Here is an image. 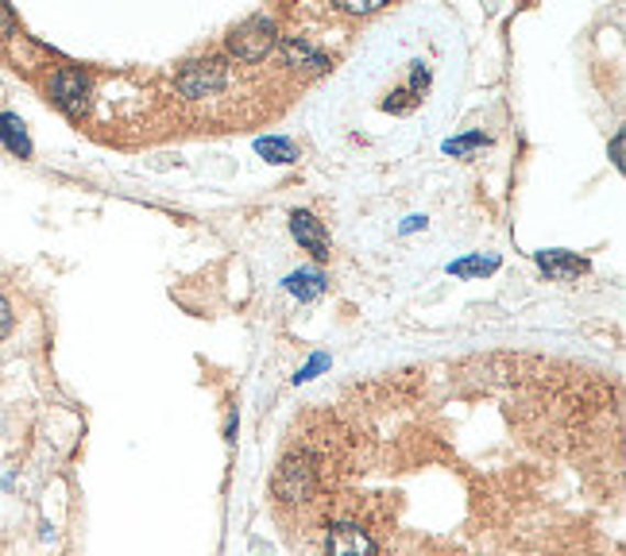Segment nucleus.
Listing matches in <instances>:
<instances>
[{
  "instance_id": "1",
  "label": "nucleus",
  "mask_w": 626,
  "mask_h": 556,
  "mask_svg": "<svg viewBox=\"0 0 626 556\" xmlns=\"http://www.w3.org/2000/svg\"><path fill=\"white\" fill-rule=\"evenodd\" d=\"M278 47V24L271 17H252L229 35V55L244 66H255Z\"/></svg>"
},
{
  "instance_id": "2",
  "label": "nucleus",
  "mask_w": 626,
  "mask_h": 556,
  "mask_svg": "<svg viewBox=\"0 0 626 556\" xmlns=\"http://www.w3.org/2000/svg\"><path fill=\"white\" fill-rule=\"evenodd\" d=\"M47 94L66 117L78 120L89 112V94H94V86H89V74L78 70V66H58L47 81Z\"/></svg>"
},
{
  "instance_id": "3",
  "label": "nucleus",
  "mask_w": 626,
  "mask_h": 556,
  "mask_svg": "<svg viewBox=\"0 0 626 556\" xmlns=\"http://www.w3.org/2000/svg\"><path fill=\"white\" fill-rule=\"evenodd\" d=\"M314 487H318V468H314V460H309L306 453L286 456V460L278 464L275 479H271V491L283 502H306L309 494H314Z\"/></svg>"
},
{
  "instance_id": "4",
  "label": "nucleus",
  "mask_w": 626,
  "mask_h": 556,
  "mask_svg": "<svg viewBox=\"0 0 626 556\" xmlns=\"http://www.w3.org/2000/svg\"><path fill=\"white\" fill-rule=\"evenodd\" d=\"M229 86V66L224 58H198V63H186L178 70V94L201 101V97H217Z\"/></svg>"
},
{
  "instance_id": "5",
  "label": "nucleus",
  "mask_w": 626,
  "mask_h": 556,
  "mask_svg": "<svg viewBox=\"0 0 626 556\" xmlns=\"http://www.w3.org/2000/svg\"><path fill=\"white\" fill-rule=\"evenodd\" d=\"M326 556H380V548H375V541L367 530H360V525H352V522H341L329 530Z\"/></svg>"
},
{
  "instance_id": "6",
  "label": "nucleus",
  "mask_w": 626,
  "mask_h": 556,
  "mask_svg": "<svg viewBox=\"0 0 626 556\" xmlns=\"http://www.w3.org/2000/svg\"><path fill=\"white\" fill-rule=\"evenodd\" d=\"M290 236L309 251V255L318 259V263H321V259H329V232L309 209H294L290 212Z\"/></svg>"
},
{
  "instance_id": "7",
  "label": "nucleus",
  "mask_w": 626,
  "mask_h": 556,
  "mask_svg": "<svg viewBox=\"0 0 626 556\" xmlns=\"http://www.w3.org/2000/svg\"><path fill=\"white\" fill-rule=\"evenodd\" d=\"M283 58H286V66H294V70H301V74H326L329 70L326 51L314 47V43L301 40V35H286V40H283Z\"/></svg>"
},
{
  "instance_id": "8",
  "label": "nucleus",
  "mask_w": 626,
  "mask_h": 556,
  "mask_svg": "<svg viewBox=\"0 0 626 556\" xmlns=\"http://www.w3.org/2000/svg\"><path fill=\"white\" fill-rule=\"evenodd\" d=\"M538 266L546 271V279H553V283H572L576 274L587 271V259L553 248V251H538Z\"/></svg>"
},
{
  "instance_id": "9",
  "label": "nucleus",
  "mask_w": 626,
  "mask_h": 556,
  "mask_svg": "<svg viewBox=\"0 0 626 556\" xmlns=\"http://www.w3.org/2000/svg\"><path fill=\"white\" fill-rule=\"evenodd\" d=\"M283 286L298 302H318L321 294L329 291V279H326V271H321V266H298V271L286 274Z\"/></svg>"
},
{
  "instance_id": "10",
  "label": "nucleus",
  "mask_w": 626,
  "mask_h": 556,
  "mask_svg": "<svg viewBox=\"0 0 626 556\" xmlns=\"http://www.w3.org/2000/svg\"><path fill=\"white\" fill-rule=\"evenodd\" d=\"M0 143L12 151L17 159H32V135H28V124L17 117V112H0Z\"/></svg>"
},
{
  "instance_id": "11",
  "label": "nucleus",
  "mask_w": 626,
  "mask_h": 556,
  "mask_svg": "<svg viewBox=\"0 0 626 556\" xmlns=\"http://www.w3.org/2000/svg\"><path fill=\"white\" fill-rule=\"evenodd\" d=\"M444 271L452 274V279H484V274H495L499 271V255L495 251H476V255H464V259H452Z\"/></svg>"
},
{
  "instance_id": "12",
  "label": "nucleus",
  "mask_w": 626,
  "mask_h": 556,
  "mask_svg": "<svg viewBox=\"0 0 626 556\" xmlns=\"http://www.w3.org/2000/svg\"><path fill=\"white\" fill-rule=\"evenodd\" d=\"M255 151H260L267 163H298V148H294L290 140H283V135H267V140H255Z\"/></svg>"
},
{
  "instance_id": "13",
  "label": "nucleus",
  "mask_w": 626,
  "mask_h": 556,
  "mask_svg": "<svg viewBox=\"0 0 626 556\" xmlns=\"http://www.w3.org/2000/svg\"><path fill=\"white\" fill-rule=\"evenodd\" d=\"M487 135L484 132H472V135H457V140H444V155H472V151H480V148H487Z\"/></svg>"
},
{
  "instance_id": "14",
  "label": "nucleus",
  "mask_w": 626,
  "mask_h": 556,
  "mask_svg": "<svg viewBox=\"0 0 626 556\" xmlns=\"http://www.w3.org/2000/svg\"><path fill=\"white\" fill-rule=\"evenodd\" d=\"M383 4H387V0H337V9H341L344 17H375Z\"/></svg>"
},
{
  "instance_id": "15",
  "label": "nucleus",
  "mask_w": 626,
  "mask_h": 556,
  "mask_svg": "<svg viewBox=\"0 0 626 556\" xmlns=\"http://www.w3.org/2000/svg\"><path fill=\"white\" fill-rule=\"evenodd\" d=\"M326 368H329V356H326V352H318V356H314V360L306 363V368L298 371V375H294V383H309V379L318 375V371H326Z\"/></svg>"
},
{
  "instance_id": "16",
  "label": "nucleus",
  "mask_w": 626,
  "mask_h": 556,
  "mask_svg": "<svg viewBox=\"0 0 626 556\" xmlns=\"http://www.w3.org/2000/svg\"><path fill=\"white\" fill-rule=\"evenodd\" d=\"M12 32H17V12L9 4H0V40H9Z\"/></svg>"
},
{
  "instance_id": "17",
  "label": "nucleus",
  "mask_w": 626,
  "mask_h": 556,
  "mask_svg": "<svg viewBox=\"0 0 626 556\" xmlns=\"http://www.w3.org/2000/svg\"><path fill=\"white\" fill-rule=\"evenodd\" d=\"M623 140H626L623 132L611 135V163H615V171H623V166H626V159H623Z\"/></svg>"
},
{
  "instance_id": "18",
  "label": "nucleus",
  "mask_w": 626,
  "mask_h": 556,
  "mask_svg": "<svg viewBox=\"0 0 626 556\" xmlns=\"http://www.w3.org/2000/svg\"><path fill=\"white\" fill-rule=\"evenodd\" d=\"M9 329H12V306H9V298L0 294V340L9 337Z\"/></svg>"
},
{
  "instance_id": "19",
  "label": "nucleus",
  "mask_w": 626,
  "mask_h": 556,
  "mask_svg": "<svg viewBox=\"0 0 626 556\" xmlns=\"http://www.w3.org/2000/svg\"><path fill=\"white\" fill-rule=\"evenodd\" d=\"M237 425H240L237 410H229V422H224V440H237Z\"/></svg>"
}]
</instances>
